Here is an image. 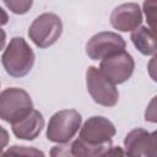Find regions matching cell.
<instances>
[{
  "label": "cell",
  "instance_id": "obj_15",
  "mask_svg": "<svg viewBox=\"0 0 157 157\" xmlns=\"http://www.w3.org/2000/svg\"><path fill=\"white\" fill-rule=\"evenodd\" d=\"M10 11H12L13 13H17V15H23V13H26L31 7H32V5H33V2L29 0V1H4L2 2Z\"/></svg>",
  "mask_w": 157,
  "mask_h": 157
},
{
  "label": "cell",
  "instance_id": "obj_3",
  "mask_svg": "<svg viewBox=\"0 0 157 157\" xmlns=\"http://www.w3.org/2000/svg\"><path fill=\"white\" fill-rule=\"evenodd\" d=\"M33 109V102L27 91L10 87L0 93V119L12 124Z\"/></svg>",
  "mask_w": 157,
  "mask_h": 157
},
{
  "label": "cell",
  "instance_id": "obj_12",
  "mask_svg": "<svg viewBox=\"0 0 157 157\" xmlns=\"http://www.w3.org/2000/svg\"><path fill=\"white\" fill-rule=\"evenodd\" d=\"M130 39L135 48L144 55H155L156 53V34L155 31L146 26H140L131 32Z\"/></svg>",
  "mask_w": 157,
  "mask_h": 157
},
{
  "label": "cell",
  "instance_id": "obj_19",
  "mask_svg": "<svg viewBox=\"0 0 157 157\" xmlns=\"http://www.w3.org/2000/svg\"><path fill=\"white\" fill-rule=\"evenodd\" d=\"M9 144V132L6 131V129H4L0 125V151L4 150V147H6Z\"/></svg>",
  "mask_w": 157,
  "mask_h": 157
},
{
  "label": "cell",
  "instance_id": "obj_17",
  "mask_svg": "<svg viewBox=\"0 0 157 157\" xmlns=\"http://www.w3.org/2000/svg\"><path fill=\"white\" fill-rule=\"evenodd\" d=\"M156 7H157V2L156 1H146L144 2V12L146 15V18H147V22L150 25V28L155 31L156 28V25H155V21H156Z\"/></svg>",
  "mask_w": 157,
  "mask_h": 157
},
{
  "label": "cell",
  "instance_id": "obj_21",
  "mask_svg": "<svg viewBox=\"0 0 157 157\" xmlns=\"http://www.w3.org/2000/svg\"><path fill=\"white\" fill-rule=\"evenodd\" d=\"M7 22H9V16H7L6 11L0 6V27L4 26V25H6Z\"/></svg>",
  "mask_w": 157,
  "mask_h": 157
},
{
  "label": "cell",
  "instance_id": "obj_13",
  "mask_svg": "<svg viewBox=\"0 0 157 157\" xmlns=\"http://www.w3.org/2000/svg\"><path fill=\"white\" fill-rule=\"evenodd\" d=\"M71 147L77 157H103L113 146L112 142L92 145L80 139H76L75 141L71 142Z\"/></svg>",
  "mask_w": 157,
  "mask_h": 157
},
{
  "label": "cell",
  "instance_id": "obj_20",
  "mask_svg": "<svg viewBox=\"0 0 157 157\" xmlns=\"http://www.w3.org/2000/svg\"><path fill=\"white\" fill-rule=\"evenodd\" d=\"M145 119H146V121H147V120H148V121H152V123L156 121V115H155V98L151 101V104H150V107H148L147 110H146Z\"/></svg>",
  "mask_w": 157,
  "mask_h": 157
},
{
  "label": "cell",
  "instance_id": "obj_10",
  "mask_svg": "<svg viewBox=\"0 0 157 157\" xmlns=\"http://www.w3.org/2000/svg\"><path fill=\"white\" fill-rule=\"evenodd\" d=\"M141 22L142 12L135 2L121 4L110 13V25L120 32H132L141 26Z\"/></svg>",
  "mask_w": 157,
  "mask_h": 157
},
{
  "label": "cell",
  "instance_id": "obj_7",
  "mask_svg": "<svg viewBox=\"0 0 157 157\" xmlns=\"http://www.w3.org/2000/svg\"><path fill=\"white\" fill-rule=\"evenodd\" d=\"M126 43L115 32H99L86 43V54L92 60H102L112 54L125 50Z\"/></svg>",
  "mask_w": 157,
  "mask_h": 157
},
{
  "label": "cell",
  "instance_id": "obj_4",
  "mask_svg": "<svg viewBox=\"0 0 157 157\" xmlns=\"http://www.w3.org/2000/svg\"><path fill=\"white\" fill-rule=\"evenodd\" d=\"M63 32L61 18L52 12H45L36 17L28 28L31 40L39 48H48L53 45Z\"/></svg>",
  "mask_w": 157,
  "mask_h": 157
},
{
  "label": "cell",
  "instance_id": "obj_22",
  "mask_svg": "<svg viewBox=\"0 0 157 157\" xmlns=\"http://www.w3.org/2000/svg\"><path fill=\"white\" fill-rule=\"evenodd\" d=\"M5 42H6V33H5V31L0 27V50L5 47Z\"/></svg>",
  "mask_w": 157,
  "mask_h": 157
},
{
  "label": "cell",
  "instance_id": "obj_18",
  "mask_svg": "<svg viewBox=\"0 0 157 157\" xmlns=\"http://www.w3.org/2000/svg\"><path fill=\"white\" fill-rule=\"evenodd\" d=\"M103 157H136L129 152H126L123 147H119V146H115V147H112Z\"/></svg>",
  "mask_w": 157,
  "mask_h": 157
},
{
  "label": "cell",
  "instance_id": "obj_16",
  "mask_svg": "<svg viewBox=\"0 0 157 157\" xmlns=\"http://www.w3.org/2000/svg\"><path fill=\"white\" fill-rule=\"evenodd\" d=\"M50 157H77L71 147V144H59L50 150Z\"/></svg>",
  "mask_w": 157,
  "mask_h": 157
},
{
  "label": "cell",
  "instance_id": "obj_1",
  "mask_svg": "<svg viewBox=\"0 0 157 157\" xmlns=\"http://www.w3.org/2000/svg\"><path fill=\"white\" fill-rule=\"evenodd\" d=\"M36 55L22 37H13L7 44L1 63L5 71L12 77L26 76L33 67Z\"/></svg>",
  "mask_w": 157,
  "mask_h": 157
},
{
  "label": "cell",
  "instance_id": "obj_14",
  "mask_svg": "<svg viewBox=\"0 0 157 157\" xmlns=\"http://www.w3.org/2000/svg\"><path fill=\"white\" fill-rule=\"evenodd\" d=\"M4 157H45V155L36 147L13 145L4 152Z\"/></svg>",
  "mask_w": 157,
  "mask_h": 157
},
{
  "label": "cell",
  "instance_id": "obj_9",
  "mask_svg": "<svg viewBox=\"0 0 157 157\" xmlns=\"http://www.w3.org/2000/svg\"><path fill=\"white\" fill-rule=\"evenodd\" d=\"M156 132L142 128L132 129L124 139V150L136 157H156Z\"/></svg>",
  "mask_w": 157,
  "mask_h": 157
},
{
  "label": "cell",
  "instance_id": "obj_5",
  "mask_svg": "<svg viewBox=\"0 0 157 157\" xmlns=\"http://www.w3.org/2000/svg\"><path fill=\"white\" fill-rule=\"evenodd\" d=\"M134 69V59L126 50L112 54L102 59L98 67L101 74L114 86L128 81L132 75Z\"/></svg>",
  "mask_w": 157,
  "mask_h": 157
},
{
  "label": "cell",
  "instance_id": "obj_8",
  "mask_svg": "<svg viewBox=\"0 0 157 157\" xmlns=\"http://www.w3.org/2000/svg\"><path fill=\"white\" fill-rule=\"evenodd\" d=\"M117 129L114 124L104 117H91L80 129L78 139L92 145L112 142Z\"/></svg>",
  "mask_w": 157,
  "mask_h": 157
},
{
  "label": "cell",
  "instance_id": "obj_23",
  "mask_svg": "<svg viewBox=\"0 0 157 157\" xmlns=\"http://www.w3.org/2000/svg\"><path fill=\"white\" fill-rule=\"evenodd\" d=\"M0 157H4V152L2 151H0Z\"/></svg>",
  "mask_w": 157,
  "mask_h": 157
},
{
  "label": "cell",
  "instance_id": "obj_6",
  "mask_svg": "<svg viewBox=\"0 0 157 157\" xmlns=\"http://www.w3.org/2000/svg\"><path fill=\"white\" fill-rule=\"evenodd\" d=\"M86 86L92 99L104 107H114L119 99V92L96 66H90L86 71Z\"/></svg>",
  "mask_w": 157,
  "mask_h": 157
},
{
  "label": "cell",
  "instance_id": "obj_2",
  "mask_svg": "<svg viewBox=\"0 0 157 157\" xmlns=\"http://www.w3.org/2000/svg\"><path fill=\"white\" fill-rule=\"evenodd\" d=\"M81 114L75 109L54 113L47 128V139L56 144H67L81 128Z\"/></svg>",
  "mask_w": 157,
  "mask_h": 157
},
{
  "label": "cell",
  "instance_id": "obj_11",
  "mask_svg": "<svg viewBox=\"0 0 157 157\" xmlns=\"http://www.w3.org/2000/svg\"><path fill=\"white\" fill-rule=\"evenodd\" d=\"M43 128L44 118L36 109H32L27 115L11 124L12 132L21 140H34L40 134Z\"/></svg>",
  "mask_w": 157,
  "mask_h": 157
}]
</instances>
